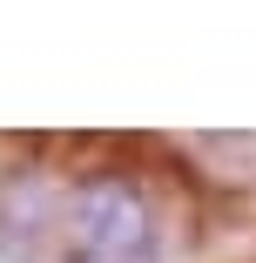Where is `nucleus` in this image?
Here are the masks:
<instances>
[{"mask_svg":"<svg viewBox=\"0 0 256 263\" xmlns=\"http://www.w3.org/2000/svg\"><path fill=\"white\" fill-rule=\"evenodd\" d=\"M61 263H162L155 209L128 176H88L68 189Z\"/></svg>","mask_w":256,"mask_h":263,"instance_id":"obj_1","label":"nucleus"},{"mask_svg":"<svg viewBox=\"0 0 256 263\" xmlns=\"http://www.w3.org/2000/svg\"><path fill=\"white\" fill-rule=\"evenodd\" d=\"M61 223H68V189L41 182V169L0 176V263H41L47 243L61 250Z\"/></svg>","mask_w":256,"mask_h":263,"instance_id":"obj_2","label":"nucleus"}]
</instances>
